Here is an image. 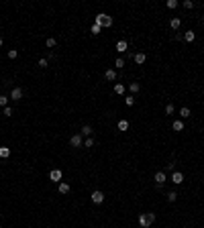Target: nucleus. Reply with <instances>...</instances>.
<instances>
[{
	"label": "nucleus",
	"mask_w": 204,
	"mask_h": 228,
	"mask_svg": "<svg viewBox=\"0 0 204 228\" xmlns=\"http://www.w3.org/2000/svg\"><path fill=\"white\" fill-rule=\"evenodd\" d=\"M153 222H155V214H153V212H143L141 216H139V224H141V228H151Z\"/></svg>",
	"instance_id": "nucleus-1"
},
{
	"label": "nucleus",
	"mask_w": 204,
	"mask_h": 228,
	"mask_svg": "<svg viewBox=\"0 0 204 228\" xmlns=\"http://www.w3.org/2000/svg\"><path fill=\"white\" fill-rule=\"evenodd\" d=\"M94 24H98V27H102V29H108V27H112V16L104 15V12H100V15H96V20H94Z\"/></svg>",
	"instance_id": "nucleus-2"
},
{
	"label": "nucleus",
	"mask_w": 204,
	"mask_h": 228,
	"mask_svg": "<svg viewBox=\"0 0 204 228\" xmlns=\"http://www.w3.org/2000/svg\"><path fill=\"white\" fill-rule=\"evenodd\" d=\"M69 145H72L73 149H80V147H84V136L80 135V132H78V135H72V136H69Z\"/></svg>",
	"instance_id": "nucleus-3"
},
{
	"label": "nucleus",
	"mask_w": 204,
	"mask_h": 228,
	"mask_svg": "<svg viewBox=\"0 0 204 228\" xmlns=\"http://www.w3.org/2000/svg\"><path fill=\"white\" fill-rule=\"evenodd\" d=\"M61 177H63L61 169H51V171H49V179L53 181V183H59V181H61Z\"/></svg>",
	"instance_id": "nucleus-4"
},
{
	"label": "nucleus",
	"mask_w": 204,
	"mask_h": 228,
	"mask_svg": "<svg viewBox=\"0 0 204 228\" xmlns=\"http://www.w3.org/2000/svg\"><path fill=\"white\" fill-rule=\"evenodd\" d=\"M153 179H155V185H163L165 181H167V173H165V171H157V173L153 175Z\"/></svg>",
	"instance_id": "nucleus-5"
},
{
	"label": "nucleus",
	"mask_w": 204,
	"mask_h": 228,
	"mask_svg": "<svg viewBox=\"0 0 204 228\" xmlns=\"http://www.w3.org/2000/svg\"><path fill=\"white\" fill-rule=\"evenodd\" d=\"M90 198H92V202H94V204H102V202H104V194H102L100 189L92 191V196H90Z\"/></svg>",
	"instance_id": "nucleus-6"
},
{
	"label": "nucleus",
	"mask_w": 204,
	"mask_h": 228,
	"mask_svg": "<svg viewBox=\"0 0 204 228\" xmlns=\"http://www.w3.org/2000/svg\"><path fill=\"white\" fill-rule=\"evenodd\" d=\"M171 181H174L175 185L184 183V173H182V171H174V173H171Z\"/></svg>",
	"instance_id": "nucleus-7"
},
{
	"label": "nucleus",
	"mask_w": 204,
	"mask_h": 228,
	"mask_svg": "<svg viewBox=\"0 0 204 228\" xmlns=\"http://www.w3.org/2000/svg\"><path fill=\"white\" fill-rule=\"evenodd\" d=\"M20 98H23V90H20V88H12V92H10V100L20 102Z\"/></svg>",
	"instance_id": "nucleus-8"
},
{
	"label": "nucleus",
	"mask_w": 204,
	"mask_h": 228,
	"mask_svg": "<svg viewBox=\"0 0 204 228\" xmlns=\"http://www.w3.org/2000/svg\"><path fill=\"white\" fill-rule=\"evenodd\" d=\"M126 49H129V43H126L125 39H118L117 41V51H118V53H125Z\"/></svg>",
	"instance_id": "nucleus-9"
},
{
	"label": "nucleus",
	"mask_w": 204,
	"mask_h": 228,
	"mask_svg": "<svg viewBox=\"0 0 204 228\" xmlns=\"http://www.w3.org/2000/svg\"><path fill=\"white\" fill-rule=\"evenodd\" d=\"M92 126H90V124H84L82 126V131H80V135H82V136H86V139H88V136H92Z\"/></svg>",
	"instance_id": "nucleus-10"
},
{
	"label": "nucleus",
	"mask_w": 204,
	"mask_h": 228,
	"mask_svg": "<svg viewBox=\"0 0 204 228\" xmlns=\"http://www.w3.org/2000/svg\"><path fill=\"white\" fill-rule=\"evenodd\" d=\"M133 59H135L137 65H143V63H145V59H147V55H145V53H135V55H133Z\"/></svg>",
	"instance_id": "nucleus-11"
},
{
	"label": "nucleus",
	"mask_w": 204,
	"mask_h": 228,
	"mask_svg": "<svg viewBox=\"0 0 204 228\" xmlns=\"http://www.w3.org/2000/svg\"><path fill=\"white\" fill-rule=\"evenodd\" d=\"M125 92H126V86H125V84H121V82H118V84H114V94L122 96Z\"/></svg>",
	"instance_id": "nucleus-12"
},
{
	"label": "nucleus",
	"mask_w": 204,
	"mask_h": 228,
	"mask_svg": "<svg viewBox=\"0 0 204 228\" xmlns=\"http://www.w3.org/2000/svg\"><path fill=\"white\" fill-rule=\"evenodd\" d=\"M104 80H108V82H114V80H117V71H114V69H108V71L104 73Z\"/></svg>",
	"instance_id": "nucleus-13"
},
{
	"label": "nucleus",
	"mask_w": 204,
	"mask_h": 228,
	"mask_svg": "<svg viewBox=\"0 0 204 228\" xmlns=\"http://www.w3.org/2000/svg\"><path fill=\"white\" fill-rule=\"evenodd\" d=\"M171 128H174L175 132H182L184 131V120H175L174 124H171Z\"/></svg>",
	"instance_id": "nucleus-14"
},
{
	"label": "nucleus",
	"mask_w": 204,
	"mask_h": 228,
	"mask_svg": "<svg viewBox=\"0 0 204 228\" xmlns=\"http://www.w3.org/2000/svg\"><path fill=\"white\" fill-rule=\"evenodd\" d=\"M139 90H141V86H139L137 82H131V84H129V92H131L133 96H135V94L139 92Z\"/></svg>",
	"instance_id": "nucleus-15"
},
{
	"label": "nucleus",
	"mask_w": 204,
	"mask_h": 228,
	"mask_svg": "<svg viewBox=\"0 0 204 228\" xmlns=\"http://www.w3.org/2000/svg\"><path fill=\"white\" fill-rule=\"evenodd\" d=\"M180 24H182V20L178 19V16H174V19L170 20V27H171L174 31H178V29H180Z\"/></svg>",
	"instance_id": "nucleus-16"
},
{
	"label": "nucleus",
	"mask_w": 204,
	"mask_h": 228,
	"mask_svg": "<svg viewBox=\"0 0 204 228\" xmlns=\"http://www.w3.org/2000/svg\"><path fill=\"white\" fill-rule=\"evenodd\" d=\"M196 39V33L194 31H186L184 33V41H188V43H192V41Z\"/></svg>",
	"instance_id": "nucleus-17"
},
{
	"label": "nucleus",
	"mask_w": 204,
	"mask_h": 228,
	"mask_svg": "<svg viewBox=\"0 0 204 228\" xmlns=\"http://www.w3.org/2000/svg\"><path fill=\"white\" fill-rule=\"evenodd\" d=\"M118 131L121 132H125V131H129V120H125V118H122V120H118Z\"/></svg>",
	"instance_id": "nucleus-18"
},
{
	"label": "nucleus",
	"mask_w": 204,
	"mask_h": 228,
	"mask_svg": "<svg viewBox=\"0 0 204 228\" xmlns=\"http://www.w3.org/2000/svg\"><path fill=\"white\" fill-rule=\"evenodd\" d=\"M10 157V149L8 147H0V159H8Z\"/></svg>",
	"instance_id": "nucleus-19"
},
{
	"label": "nucleus",
	"mask_w": 204,
	"mask_h": 228,
	"mask_svg": "<svg viewBox=\"0 0 204 228\" xmlns=\"http://www.w3.org/2000/svg\"><path fill=\"white\" fill-rule=\"evenodd\" d=\"M59 194H68L69 191V183H65V181H59Z\"/></svg>",
	"instance_id": "nucleus-20"
},
{
	"label": "nucleus",
	"mask_w": 204,
	"mask_h": 228,
	"mask_svg": "<svg viewBox=\"0 0 204 228\" xmlns=\"http://www.w3.org/2000/svg\"><path fill=\"white\" fill-rule=\"evenodd\" d=\"M190 114H192V112H190L188 106H182V108H180V116H182V118H188Z\"/></svg>",
	"instance_id": "nucleus-21"
},
{
	"label": "nucleus",
	"mask_w": 204,
	"mask_h": 228,
	"mask_svg": "<svg viewBox=\"0 0 204 228\" xmlns=\"http://www.w3.org/2000/svg\"><path fill=\"white\" fill-rule=\"evenodd\" d=\"M174 112H175L174 104H171V102H167V104H165V114H167V116H170V114H174Z\"/></svg>",
	"instance_id": "nucleus-22"
},
{
	"label": "nucleus",
	"mask_w": 204,
	"mask_h": 228,
	"mask_svg": "<svg viewBox=\"0 0 204 228\" xmlns=\"http://www.w3.org/2000/svg\"><path fill=\"white\" fill-rule=\"evenodd\" d=\"M90 33H92V35H100V33H102V27H98V24H92V27H90Z\"/></svg>",
	"instance_id": "nucleus-23"
},
{
	"label": "nucleus",
	"mask_w": 204,
	"mask_h": 228,
	"mask_svg": "<svg viewBox=\"0 0 204 228\" xmlns=\"http://www.w3.org/2000/svg\"><path fill=\"white\" fill-rule=\"evenodd\" d=\"M41 69H45V67H49V59L47 57H43V59H39V63H37Z\"/></svg>",
	"instance_id": "nucleus-24"
},
{
	"label": "nucleus",
	"mask_w": 204,
	"mask_h": 228,
	"mask_svg": "<svg viewBox=\"0 0 204 228\" xmlns=\"http://www.w3.org/2000/svg\"><path fill=\"white\" fill-rule=\"evenodd\" d=\"M8 100H10V98L2 94V96H0V106H2V108H6V106H8Z\"/></svg>",
	"instance_id": "nucleus-25"
},
{
	"label": "nucleus",
	"mask_w": 204,
	"mask_h": 228,
	"mask_svg": "<svg viewBox=\"0 0 204 228\" xmlns=\"http://www.w3.org/2000/svg\"><path fill=\"white\" fill-rule=\"evenodd\" d=\"M84 147H86V149H92V147H94V139H92V136H88L86 141H84Z\"/></svg>",
	"instance_id": "nucleus-26"
},
{
	"label": "nucleus",
	"mask_w": 204,
	"mask_h": 228,
	"mask_svg": "<svg viewBox=\"0 0 204 228\" xmlns=\"http://www.w3.org/2000/svg\"><path fill=\"white\" fill-rule=\"evenodd\" d=\"M125 104H126V106H135V96H126Z\"/></svg>",
	"instance_id": "nucleus-27"
},
{
	"label": "nucleus",
	"mask_w": 204,
	"mask_h": 228,
	"mask_svg": "<svg viewBox=\"0 0 204 228\" xmlns=\"http://www.w3.org/2000/svg\"><path fill=\"white\" fill-rule=\"evenodd\" d=\"M45 45H47V47H55V45H57V41H55L53 37H49V39L45 41Z\"/></svg>",
	"instance_id": "nucleus-28"
},
{
	"label": "nucleus",
	"mask_w": 204,
	"mask_h": 228,
	"mask_svg": "<svg viewBox=\"0 0 204 228\" xmlns=\"http://www.w3.org/2000/svg\"><path fill=\"white\" fill-rule=\"evenodd\" d=\"M114 65H117L118 69H121V67H125V59H122V57H117V61H114Z\"/></svg>",
	"instance_id": "nucleus-29"
},
{
	"label": "nucleus",
	"mask_w": 204,
	"mask_h": 228,
	"mask_svg": "<svg viewBox=\"0 0 204 228\" xmlns=\"http://www.w3.org/2000/svg\"><path fill=\"white\" fill-rule=\"evenodd\" d=\"M175 200H178V194H175V191H170V194H167V202H175Z\"/></svg>",
	"instance_id": "nucleus-30"
},
{
	"label": "nucleus",
	"mask_w": 204,
	"mask_h": 228,
	"mask_svg": "<svg viewBox=\"0 0 204 228\" xmlns=\"http://www.w3.org/2000/svg\"><path fill=\"white\" fill-rule=\"evenodd\" d=\"M167 8H178V0H167Z\"/></svg>",
	"instance_id": "nucleus-31"
},
{
	"label": "nucleus",
	"mask_w": 204,
	"mask_h": 228,
	"mask_svg": "<svg viewBox=\"0 0 204 228\" xmlns=\"http://www.w3.org/2000/svg\"><path fill=\"white\" fill-rule=\"evenodd\" d=\"M8 57L10 59H16V57H19V51H16V49H10V51H8Z\"/></svg>",
	"instance_id": "nucleus-32"
},
{
	"label": "nucleus",
	"mask_w": 204,
	"mask_h": 228,
	"mask_svg": "<svg viewBox=\"0 0 204 228\" xmlns=\"http://www.w3.org/2000/svg\"><path fill=\"white\" fill-rule=\"evenodd\" d=\"M184 8H194V2L192 0H184Z\"/></svg>",
	"instance_id": "nucleus-33"
},
{
	"label": "nucleus",
	"mask_w": 204,
	"mask_h": 228,
	"mask_svg": "<svg viewBox=\"0 0 204 228\" xmlns=\"http://www.w3.org/2000/svg\"><path fill=\"white\" fill-rule=\"evenodd\" d=\"M4 116H12V108H10V106L4 108Z\"/></svg>",
	"instance_id": "nucleus-34"
},
{
	"label": "nucleus",
	"mask_w": 204,
	"mask_h": 228,
	"mask_svg": "<svg viewBox=\"0 0 204 228\" xmlns=\"http://www.w3.org/2000/svg\"><path fill=\"white\" fill-rule=\"evenodd\" d=\"M175 169V163H167V171H174Z\"/></svg>",
	"instance_id": "nucleus-35"
},
{
	"label": "nucleus",
	"mask_w": 204,
	"mask_h": 228,
	"mask_svg": "<svg viewBox=\"0 0 204 228\" xmlns=\"http://www.w3.org/2000/svg\"><path fill=\"white\" fill-rule=\"evenodd\" d=\"M2 45H4V41H2V39H0V47H2Z\"/></svg>",
	"instance_id": "nucleus-36"
}]
</instances>
